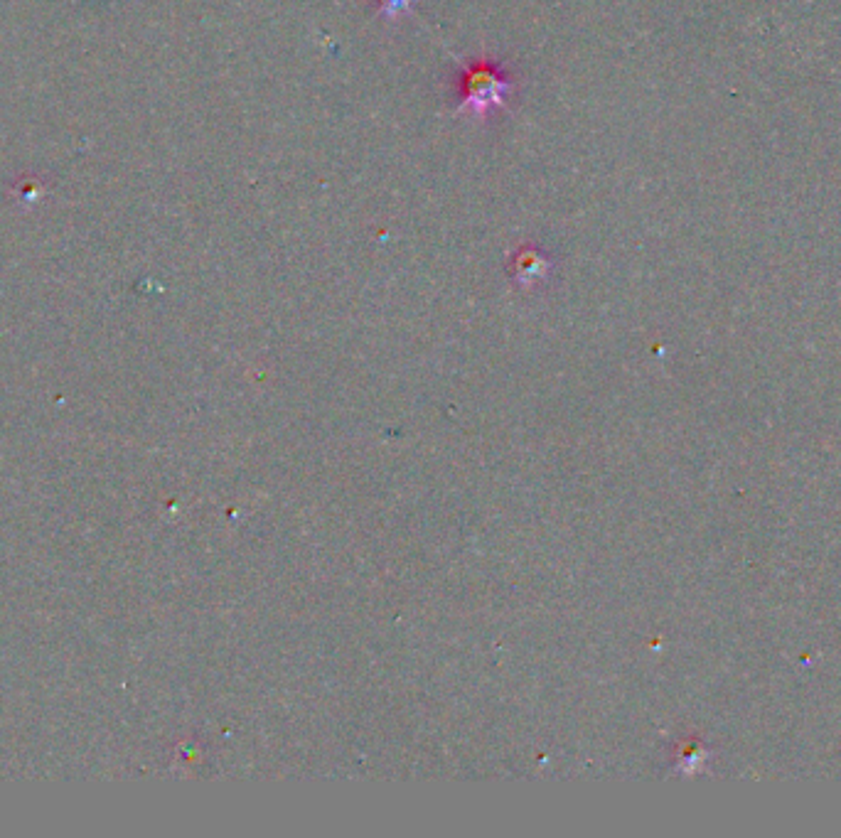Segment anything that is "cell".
Listing matches in <instances>:
<instances>
[{
	"label": "cell",
	"mask_w": 841,
	"mask_h": 838,
	"mask_svg": "<svg viewBox=\"0 0 841 838\" xmlns=\"http://www.w3.org/2000/svg\"><path fill=\"white\" fill-rule=\"evenodd\" d=\"M512 91V79L507 77L492 59H473L465 64L458 77V114L487 116V111L505 106Z\"/></svg>",
	"instance_id": "1"
},
{
	"label": "cell",
	"mask_w": 841,
	"mask_h": 838,
	"mask_svg": "<svg viewBox=\"0 0 841 838\" xmlns=\"http://www.w3.org/2000/svg\"><path fill=\"white\" fill-rule=\"evenodd\" d=\"M514 266H517L519 281L527 283V281H537V278L544 276L546 268H549V261H546L539 251L522 249L517 254V259H514Z\"/></svg>",
	"instance_id": "2"
},
{
	"label": "cell",
	"mask_w": 841,
	"mask_h": 838,
	"mask_svg": "<svg viewBox=\"0 0 841 838\" xmlns=\"http://www.w3.org/2000/svg\"><path fill=\"white\" fill-rule=\"evenodd\" d=\"M411 3H414V0H377V13L382 15V18L394 20L396 15H401L404 10H409Z\"/></svg>",
	"instance_id": "3"
}]
</instances>
